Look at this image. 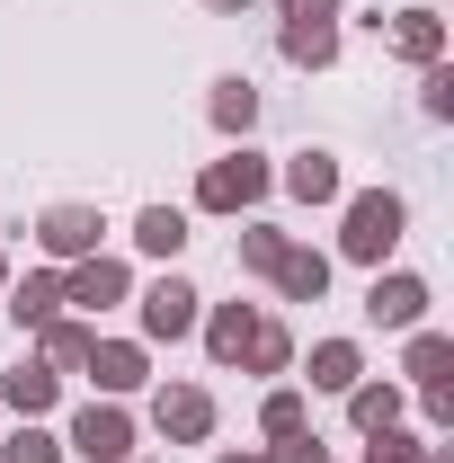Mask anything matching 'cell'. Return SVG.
<instances>
[{
	"mask_svg": "<svg viewBox=\"0 0 454 463\" xmlns=\"http://www.w3.org/2000/svg\"><path fill=\"white\" fill-rule=\"evenodd\" d=\"M401 232H410L401 187H356V196H339V259H356V268H383V259L401 250Z\"/></svg>",
	"mask_w": 454,
	"mask_h": 463,
	"instance_id": "cell-1",
	"label": "cell"
},
{
	"mask_svg": "<svg viewBox=\"0 0 454 463\" xmlns=\"http://www.w3.org/2000/svg\"><path fill=\"white\" fill-rule=\"evenodd\" d=\"M365 463H428V437H410V428H374V437H365Z\"/></svg>",
	"mask_w": 454,
	"mask_h": 463,
	"instance_id": "cell-28",
	"label": "cell"
},
{
	"mask_svg": "<svg viewBox=\"0 0 454 463\" xmlns=\"http://www.w3.org/2000/svg\"><path fill=\"white\" fill-rule=\"evenodd\" d=\"M277 18H339V0H277Z\"/></svg>",
	"mask_w": 454,
	"mask_h": 463,
	"instance_id": "cell-30",
	"label": "cell"
},
{
	"mask_svg": "<svg viewBox=\"0 0 454 463\" xmlns=\"http://www.w3.org/2000/svg\"><path fill=\"white\" fill-rule=\"evenodd\" d=\"M0 294H9V259H0Z\"/></svg>",
	"mask_w": 454,
	"mask_h": 463,
	"instance_id": "cell-33",
	"label": "cell"
},
{
	"mask_svg": "<svg viewBox=\"0 0 454 463\" xmlns=\"http://www.w3.org/2000/svg\"><path fill=\"white\" fill-rule=\"evenodd\" d=\"M268 286H277L285 303H321V294H330V250L285 241V259H277V277H268Z\"/></svg>",
	"mask_w": 454,
	"mask_h": 463,
	"instance_id": "cell-16",
	"label": "cell"
},
{
	"mask_svg": "<svg viewBox=\"0 0 454 463\" xmlns=\"http://www.w3.org/2000/svg\"><path fill=\"white\" fill-rule=\"evenodd\" d=\"M277 54L294 71H330L339 62V18H277Z\"/></svg>",
	"mask_w": 454,
	"mask_h": 463,
	"instance_id": "cell-13",
	"label": "cell"
},
{
	"mask_svg": "<svg viewBox=\"0 0 454 463\" xmlns=\"http://www.w3.org/2000/svg\"><path fill=\"white\" fill-rule=\"evenodd\" d=\"M134 250H143V259H178V250H187V214H178V205H143V214H134Z\"/></svg>",
	"mask_w": 454,
	"mask_h": 463,
	"instance_id": "cell-21",
	"label": "cell"
},
{
	"mask_svg": "<svg viewBox=\"0 0 454 463\" xmlns=\"http://www.w3.org/2000/svg\"><path fill=\"white\" fill-rule=\"evenodd\" d=\"M205 125H214L223 143H250V125H259V80H250V71H223V80L205 90Z\"/></svg>",
	"mask_w": 454,
	"mask_h": 463,
	"instance_id": "cell-12",
	"label": "cell"
},
{
	"mask_svg": "<svg viewBox=\"0 0 454 463\" xmlns=\"http://www.w3.org/2000/svg\"><path fill=\"white\" fill-rule=\"evenodd\" d=\"M125 463H152V455H125Z\"/></svg>",
	"mask_w": 454,
	"mask_h": 463,
	"instance_id": "cell-34",
	"label": "cell"
},
{
	"mask_svg": "<svg viewBox=\"0 0 454 463\" xmlns=\"http://www.w3.org/2000/svg\"><path fill=\"white\" fill-rule=\"evenodd\" d=\"M268 187H277V161H268V152H250V143H232L223 161H205L196 205H205V214H259V205H268Z\"/></svg>",
	"mask_w": 454,
	"mask_h": 463,
	"instance_id": "cell-2",
	"label": "cell"
},
{
	"mask_svg": "<svg viewBox=\"0 0 454 463\" xmlns=\"http://www.w3.org/2000/svg\"><path fill=\"white\" fill-rule=\"evenodd\" d=\"M365 321L374 330H419L428 321V277H410V268H374V286H365Z\"/></svg>",
	"mask_w": 454,
	"mask_h": 463,
	"instance_id": "cell-9",
	"label": "cell"
},
{
	"mask_svg": "<svg viewBox=\"0 0 454 463\" xmlns=\"http://www.w3.org/2000/svg\"><path fill=\"white\" fill-rule=\"evenodd\" d=\"M134 321H143V339H187V330H196V321H205V294L187 286V277H178V268H161V277H152V286L134 294Z\"/></svg>",
	"mask_w": 454,
	"mask_h": 463,
	"instance_id": "cell-4",
	"label": "cell"
},
{
	"mask_svg": "<svg viewBox=\"0 0 454 463\" xmlns=\"http://www.w3.org/2000/svg\"><path fill=\"white\" fill-rule=\"evenodd\" d=\"M277 187L294 196V205H339V196H347V170H339V152L303 143V152H294V161L277 170Z\"/></svg>",
	"mask_w": 454,
	"mask_h": 463,
	"instance_id": "cell-11",
	"label": "cell"
},
{
	"mask_svg": "<svg viewBox=\"0 0 454 463\" xmlns=\"http://www.w3.org/2000/svg\"><path fill=\"white\" fill-rule=\"evenodd\" d=\"M62 303H80V312L134 303V268H125L116 250H90V259H71V268H62Z\"/></svg>",
	"mask_w": 454,
	"mask_h": 463,
	"instance_id": "cell-7",
	"label": "cell"
},
{
	"mask_svg": "<svg viewBox=\"0 0 454 463\" xmlns=\"http://www.w3.org/2000/svg\"><path fill=\"white\" fill-rule=\"evenodd\" d=\"M241 374H294V330L259 312V330H250V356H241Z\"/></svg>",
	"mask_w": 454,
	"mask_h": 463,
	"instance_id": "cell-23",
	"label": "cell"
},
{
	"mask_svg": "<svg viewBox=\"0 0 454 463\" xmlns=\"http://www.w3.org/2000/svg\"><path fill=\"white\" fill-rule=\"evenodd\" d=\"M80 374L99 383V402H125V392H143V383H152V347H143V339H90Z\"/></svg>",
	"mask_w": 454,
	"mask_h": 463,
	"instance_id": "cell-6",
	"label": "cell"
},
{
	"mask_svg": "<svg viewBox=\"0 0 454 463\" xmlns=\"http://www.w3.org/2000/svg\"><path fill=\"white\" fill-rule=\"evenodd\" d=\"M36 250H45V268H71V259L108 250V214H99V205H80V196H62V205L36 214Z\"/></svg>",
	"mask_w": 454,
	"mask_h": 463,
	"instance_id": "cell-3",
	"label": "cell"
},
{
	"mask_svg": "<svg viewBox=\"0 0 454 463\" xmlns=\"http://www.w3.org/2000/svg\"><path fill=\"white\" fill-rule=\"evenodd\" d=\"M152 428H161V446H205L214 437V392L205 383H161L152 392Z\"/></svg>",
	"mask_w": 454,
	"mask_h": 463,
	"instance_id": "cell-8",
	"label": "cell"
},
{
	"mask_svg": "<svg viewBox=\"0 0 454 463\" xmlns=\"http://www.w3.org/2000/svg\"><path fill=\"white\" fill-rule=\"evenodd\" d=\"M303 428H312V402H303L294 383H277V392L259 402V437H268V446H285V437H303Z\"/></svg>",
	"mask_w": 454,
	"mask_h": 463,
	"instance_id": "cell-24",
	"label": "cell"
},
{
	"mask_svg": "<svg viewBox=\"0 0 454 463\" xmlns=\"http://www.w3.org/2000/svg\"><path fill=\"white\" fill-rule=\"evenodd\" d=\"M196 330H205V356H214V365H241V356H250V330H259V312H250V303H214Z\"/></svg>",
	"mask_w": 454,
	"mask_h": 463,
	"instance_id": "cell-18",
	"label": "cell"
},
{
	"mask_svg": "<svg viewBox=\"0 0 454 463\" xmlns=\"http://www.w3.org/2000/svg\"><path fill=\"white\" fill-rule=\"evenodd\" d=\"M303 374H312V392H347V383H365V347L356 339H321Z\"/></svg>",
	"mask_w": 454,
	"mask_h": 463,
	"instance_id": "cell-20",
	"label": "cell"
},
{
	"mask_svg": "<svg viewBox=\"0 0 454 463\" xmlns=\"http://www.w3.org/2000/svg\"><path fill=\"white\" fill-rule=\"evenodd\" d=\"M383 45H393L410 71L446 62V9H419V0H410V9H393V18H383Z\"/></svg>",
	"mask_w": 454,
	"mask_h": 463,
	"instance_id": "cell-10",
	"label": "cell"
},
{
	"mask_svg": "<svg viewBox=\"0 0 454 463\" xmlns=\"http://www.w3.org/2000/svg\"><path fill=\"white\" fill-rule=\"evenodd\" d=\"M90 339H99V330H90V321H71V312H54V321H45V330H36V356H45V365H54V374H71V365H80V356H90Z\"/></svg>",
	"mask_w": 454,
	"mask_h": 463,
	"instance_id": "cell-22",
	"label": "cell"
},
{
	"mask_svg": "<svg viewBox=\"0 0 454 463\" xmlns=\"http://www.w3.org/2000/svg\"><path fill=\"white\" fill-rule=\"evenodd\" d=\"M214 463H268V455H259V446H241V455H214Z\"/></svg>",
	"mask_w": 454,
	"mask_h": 463,
	"instance_id": "cell-32",
	"label": "cell"
},
{
	"mask_svg": "<svg viewBox=\"0 0 454 463\" xmlns=\"http://www.w3.org/2000/svg\"><path fill=\"white\" fill-rule=\"evenodd\" d=\"M0 312L18 321V330H45L62 312V268H27V277H9V294H0Z\"/></svg>",
	"mask_w": 454,
	"mask_h": 463,
	"instance_id": "cell-14",
	"label": "cell"
},
{
	"mask_svg": "<svg viewBox=\"0 0 454 463\" xmlns=\"http://www.w3.org/2000/svg\"><path fill=\"white\" fill-rule=\"evenodd\" d=\"M0 402L18 410V419H45V410L62 402V374L45 365V356H18V365L0 374Z\"/></svg>",
	"mask_w": 454,
	"mask_h": 463,
	"instance_id": "cell-15",
	"label": "cell"
},
{
	"mask_svg": "<svg viewBox=\"0 0 454 463\" xmlns=\"http://www.w3.org/2000/svg\"><path fill=\"white\" fill-rule=\"evenodd\" d=\"M321 463H330V455H321Z\"/></svg>",
	"mask_w": 454,
	"mask_h": 463,
	"instance_id": "cell-36",
	"label": "cell"
},
{
	"mask_svg": "<svg viewBox=\"0 0 454 463\" xmlns=\"http://www.w3.org/2000/svg\"><path fill=\"white\" fill-rule=\"evenodd\" d=\"M419 9H437V0H419Z\"/></svg>",
	"mask_w": 454,
	"mask_h": 463,
	"instance_id": "cell-35",
	"label": "cell"
},
{
	"mask_svg": "<svg viewBox=\"0 0 454 463\" xmlns=\"http://www.w3.org/2000/svg\"><path fill=\"white\" fill-rule=\"evenodd\" d=\"M419 419H428V428H454V383H428V392H419Z\"/></svg>",
	"mask_w": 454,
	"mask_h": 463,
	"instance_id": "cell-29",
	"label": "cell"
},
{
	"mask_svg": "<svg viewBox=\"0 0 454 463\" xmlns=\"http://www.w3.org/2000/svg\"><path fill=\"white\" fill-rule=\"evenodd\" d=\"M401 374H410V383H419V392H428V383H454V339L446 330H428V321H419V330H401Z\"/></svg>",
	"mask_w": 454,
	"mask_h": 463,
	"instance_id": "cell-17",
	"label": "cell"
},
{
	"mask_svg": "<svg viewBox=\"0 0 454 463\" xmlns=\"http://www.w3.org/2000/svg\"><path fill=\"white\" fill-rule=\"evenodd\" d=\"M0 463H62V437L45 419H18V428L0 437Z\"/></svg>",
	"mask_w": 454,
	"mask_h": 463,
	"instance_id": "cell-25",
	"label": "cell"
},
{
	"mask_svg": "<svg viewBox=\"0 0 454 463\" xmlns=\"http://www.w3.org/2000/svg\"><path fill=\"white\" fill-rule=\"evenodd\" d=\"M419 116L428 125H454V62H428L419 71Z\"/></svg>",
	"mask_w": 454,
	"mask_h": 463,
	"instance_id": "cell-27",
	"label": "cell"
},
{
	"mask_svg": "<svg viewBox=\"0 0 454 463\" xmlns=\"http://www.w3.org/2000/svg\"><path fill=\"white\" fill-rule=\"evenodd\" d=\"M62 455H80V463H125V455H134V419H125V402H90V410H71V437H62Z\"/></svg>",
	"mask_w": 454,
	"mask_h": 463,
	"instance_id": "cell-5",
	"label": "cell"
},
{
	"mask_svg": "<svg viewBox=\"0 0 454 463\" xmlns=\"http://www.w3.org/2000/svg\"><path fill=\"white\" fill-rule=\"evenodd\" d=\"M196 9H214V18H241V9H259V0H196Z\"/></svg>",
	"mask_w": 454,
	"mask_h": 463,
	"instance_id": "cell-31",
	"label": "cell"
},
{
	"mask_svg": "<svg viewBox=\"0 0 454 463\" xmlns=\"http://www.w3.org/2000/svg\"><path fill=\"white\" fill-rule=\"evenodd\" d=\"M339 402H347V428H356V437H374V428H401L410 392H401V383H347Z\"/></svg>",
	"mask_w": 454,
	"mask_h": 463,
	"instance_id": "cell-19",
	"label": "cell"
},
{
	"mask_svg": "<svg viewBox=\"0 0 454 463\" xmlns=\"http://www.w3.org/2000/svg\"><path fill=\"white\" fill-rule=\"evenodd\" d=\"M285 241H294V232H277V223H241V268H250V277H277Z\"/></svg>",
	"mask_w": 454,
	"mask_h": 463,
	"instance_id": "cell-26",
	"label": "cell"
}]
</instances>
